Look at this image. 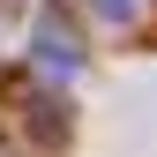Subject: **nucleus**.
<instances>
[{
	"mask_svg": "<svg viewBox=\"0 0 157 157\" xmlns=\"http://www.w3.org/2000/svg\"><path fill=\"white\" fill-rule=\"evenodd\" d=\"M0 157H15V150H0Z\"/></svg>",
	"mask_w": 157,
	"mask_h": 157,
	"instance_id": "obj_3",
	"label": "nucleus"
},
{
	"mask_svg": "<svg viewBox=\"0 0 157 157\" xmlns=\"http://www.w3.org/2000/svg\"><path fill=\"white\" fill-rule=\"evenodd\" d=\"M37 52H45L52 75H75V67H82V45H75V30L60 23V15H45V23H37Z\"/></svg>",
	"mask_w": 157,
	"mask_h": 157,
	"instance_id": "obj_1",
	"label": "nucleus"
},
{
	"mask_svg": "<svg viewBox=\"0 0 157 157\" xmlns=\"http://www.w3.org/2000/svg\"><path fill=\"white\" fill-rule=\"evenodd\" d=\"M97 8H105V15H120V23H127V15H135V0H97Z\"/></svg>",
	"mask_w": 157,
	"mask_h": 157,
	"instance_id": "obj_2",
	"label": "nucleus"
}]
</instances>
